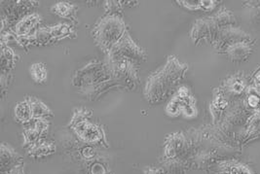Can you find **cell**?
<instances>
[{"instance_id":"1","label":"cell","mask_w":260,"mask_h":174,"mask_svg":"<svg viewBox=\"0 0 260 174\" xmlns=\"http://www.w3.org/2000/svg\"><path fill=\"white\" fill-rule=\"evenodd\" d=\"M186 68L187 66L176 57H168L167 63L147 78L144 89L146 101L151 104L165 101L178 82L184 78Z\"/></svg>"},{"instance_id":"2","label":"cell","mask_w":260,"mask_h":174,"mask_svg":"<svg viewBox=\"0 0 260 174\" xmlns=\"http://www.w3.org/2000/svg\"><path fill=\"white\" fill-rule=\"evenodd\" d=\"M127 31L126 24L120 16L106 15L99 19L92 30L94 40L98 47L108 55L113 46L117 43Z\"/></svg>"},{"instance_id":"3","label":"cell","mask_w":260,"mask_h":174,"mask_svg":"<svg viewBox=\"0 0 260 174\" xmlns=\"http://www.w3.org/2000/svg\"><path fill=\"white\" fill-rule=\"evenodd\" d=\"M109 72L111 74L112 80L118 84L134 90L139 84L138 67L135 61L129 59H117V60H107Z\"/></svg>"},{"instance_id":"4","label":"cell","mask_w":260,"mask_h":174,"mask_svg":"<svg viewBox=\"0 0 260 174\" xmlns=\"http://www.w3.org/2000/svg\"><path fill=\"white\" fill-rule=\"evenodd\" d=\"M107 59H129L132 61H146L147 54L143 48L136 43L128 30L125 32L122 38L113 46L107 55Z\"/></svg>"},{"instance_id":"5","label":"cell","mask_w":260,"mask_h":174,"mask_svg":"<svg viewBox=\"0 0 260 174\" xmlns=\"http://www.w3.org/2000/svg\"><path fill=\"white\" fill-rule=\"evenodd\" d=\"M86 110H78L71 121V127L80 139L87 143H99L103 140V132L95 125L91 124L87 116H90Z\"/></svg>"},{"instance_id":"6","label":"cell","mask_w":260,"mask_h":174,"mask_svg":"<svg viewBox=\"0 0 260 174\" xmlns=\"http://www.w3.org/2000/svg\"><path fill=\"white\" fill-rule=\"evenodd\" d=\"M7 5H2L1 13V32L4 31L5 26L13 23H19L22 19L31 14V9L38 6L36 1H10Z\"/></svg>"},{"instance_id":"7","label":"cell","mask_w":260,"mask_h":174,"mask_svg":"<svg viewBox=\"0 0 260 174\" xmlns=\"http://www.w3.org/2000/svg\"><path fill=\"white\" fill-rule=\"evenodd\" d=\"M23 163L22 156L16 151L12 146L7 143H2L0 149V169L1 173H5L15 167L16 165Z\"/></svg>"},{"instance_id":"8","label":"cell","mask_w":260,"mask_h":174,"mask_svg":"<svg viewBox=\"0 0 260 174\" xmlns=\"http://www.w3.org/2000/svg\"><path fill=\"white\" fill-rule=\"evenodd\" d=\"M185 140L182 133L169 134L164 146V158L175 159L179 158L184 153Z\"/></svg>"},{"instance_id":"9","label":"cell","mask_w":260,"mask_h":174,"mask_svg":"<svg viewBox=\"0 0 260 174\" xmlns=\"http://www.w3.org/2000/svg\"><path fill=\"white\" fill-rule=\"evenodd\" d=\"M42 22L41 16L37 13H31L22 19L19 23H17L12 32L17 36H30L32 35L31 32L36 29V27Z\"/></svg>"},{"instance_id":"10","label":"cell","mask_w":260,"mask_h":174,"mask_svg":"<svg viewBox=\"0 0 260 174\" xmlns=\"http://www.w3.org/2000/svg\"><path fill=\"white\" fill-rule=\"evenodd\" d=\"M56 144L45 138H40L37 142L27 149L28 155L32 159H41L56 153Z\"/></svg>"},{"instance_id":"11","label":"cell","mask_w":260,"mask_h":174,"mask_svg":"<svg viewBox=\"0 0 260 174\" xmlns=\"http://www.w3.org/2000/svg\"><path fill=\"white\" fill-rule=\"evenodd\" d=\"M77 10L78 8L76 5L65 1L58 2L51 8V11L54 14L58 15L61 18L72 22H76Z\"/></svg>"},{"instance_id":"12","label":"cell","mask_w":260,"mask_h":174,"mask_svg":"<svg viewBox=\"0 0 260 174\" xmlns=\"http://www.w3.org/2000/svg\"><path fill=\"white\" fill-rule=\"evenodd\" d=\"M18 56L8 45H1V72L9 73L15 66Z\"/></svg>"},{"instance_id":"13","label":"cell","mask_w":260,"mask_h":174,"mask_svg":"<svg viewBox=\"0 0 260 174\" xmlns=\"http://www.w3.org/2000/svg\"><path fill=\"white\" fill-rule=\"evenodd\" d=\"M14 113H15L16 120L19 123H22V124L30 123L33 119V115H32V110H31V103L29 99H27L24 102H19L16 105Z\"/></svg>"},{"instance_id":"14","label":"cell","mask_w":260,"mask_h":174,"mask_svg":"<svg viewBox=\"0 0 260 174\" xmlns=\"http://www.w3.org/2000/svg\"><path fill=\"white\" fill-rule=\"evenodd\" d=\"M31 103L33 119H46L48 117H53V112L44 102L36 98H29Z\"/></svg>"},{"instance_id":"15","label":"cell","mask_w":260,"mask_h":174,"mask_svg":"<svg viewBox=\"0 0 260 174\" xmlns=\"http://www.w3.org/2000/svg\"><path fill=\"white\" fill-rule=\"evenodd\" d=\"M51 32L53 35V38L56 41H59L64 38H70L75 37L76 31L73 27L67 25V24H59L54 27H50Z\"/></svg>"},{"instance_id":"16","label":"cell","mask_w":260,"mask_h":174,"mask_svg":"<svg viewBox=\"0 0 260 174\" xmlns=\"http://www.w3.org/2000/svg\"><path fill=\"white\" fill-rule=\"evenodd\" d=\"M31 37H32V45H46V44L55 42L50 28H41L37 29L31 35Z\"/></svg>"},{"instance_id":"17","label":"cell","mask_w":260,"mask_h":174,"mask_svg":"<svg viewBox=\"0 0 260 174\" xmlns=\"http://www.w3.org/2000/svg\"><path fill=\"white\" fill-rule=\"evenodd\" d=\"M162 169L166 174H184V161L179 159H165L162 162Z\"/></svg>"},{"instance_id":"18","label":"cell","mask_w":260,"mask_h":174,"mask_svg":"<svg viewBox=\"0 0 260 174\" xmlns=\"http://www.w3.org/2000/svg\"><path fill=\"white\" fill-rule=\"evenodd\" d=\"M30 73H31V78L36 83L41 84V83H44L46 81L48 71H47L46 67L43 63H40V62L33 63L32 65H31Z\"/></svg>"},{"instance_id":"19","label":"cell","mask_w":260,"mask_h":174,"mask_svg":"<svg viewBox=\"0 0 260 174\" xmlns=\"http://www.w3.org/2000/svg\"><path fill=\"white\" fill-rule=\"evenodd\" d=\"M23 136H24V147L27 149L30 148L31 145H33L35 142H37L40 138H43L40 132L33 126L27 128L23 132Z\"/></svg>"},{"instance_id":"20","label":"cell","mask_w":260,"mask_h":174,"mask_svg":"<svg viewBox=\"0 0 260 174\" xmlns=\"http://www.w3.org/2000/svg\"><path fill=\"white\" fill-rule=\"evenodd\" d=\"M184 106V100L179 98L178 96H176L175 98H172V100L170 102H168L167 108H166V112L169 116H179L183 112Z\"/></svg>"},{"instance_id":"21","label":"cell","mask_w":260,"mask_h":174,"mask_svg":"<svg viewBox=\"0 0 260 174\" xmlns=\"http://www.w3.org/2000/svg\"><path fill=\"white\" fill-rule=\"evenodd\" d=\"M105 3V9L107 15L121 17L125 1H106Z\"/></svg>"},{"instance_id":"22","label":"cell","mask_w":260,"mask_h":174,"mask_svg":"<svg viewBox=\"0 0 260 174\" xmlns=\"http://www.w3.org/2000/svg\"><path fill=\"white\" fill-rule=\"evenodd\" d=\"M33 127L40 132L42 137L48 132L50 123L47 121V119H35V122L33 123Z\"/></svg>"},{"instance_id":"23","label":"cell","mask_w":260,"mask_h":174,"mask_svg":"<svg viewBox=\"0 0 260 174\" xmlns=\"http://www.w3.org/2000/svg\"><path fill=\"white\" fill-rule=\"evenodd\" d=\"M179 3H181L186 9L191 11L201 9V1H179Z\"/></svg>"},{"instance_id":"24","label":"cell","mask_w":260,"mask_h":174,"mask_svg":"<svg viewBox=\"0 0 260 174\" xmlns=\"http://www.w3.org/2000/svg\"><path fill=\"white\" fill-rule=\"evenodd\" d=\"M226 106H227V102H226L223 98H221V97L216 98V99L214 100V103H213V107H214L215 110H217V111L223 110Z\"/></svg>"},{"instance_id":"25","label":"cell","mask_w":260,"mask_h":174,"mask_svg":"<svg viewBox=\"0 0 260 174\" xmlns=\"http://www.w3.org/2000/svg\"><path fill=\"white\" fill-rule=\"evenodd\" d=\"M1 174H26L25 173V163L24 162L20 163V164L16 165L15 167H13L12 169H10L9 171Z\"/></svg>"},{"instance_id":"26","label":"cell","mask_w":260,"mask_h":174,"mask_svg":"<svg viewBox=\"0 0 260 174\" xmlns=\"http://www.w3.org/2000/svg\"><path fill=\"white\" fill-rule=\"evenodd\" d=\"M185 116L193 117L196 115V110L194 108L193 105H189V104H184V110H183Z\"/></svg>"},{"instance_id":"27","label":"cell","mask_w":260,"mask_h":174,"mask_svg":"<svg viewBox=\"0 0 260 174\" xmlns=\"http://www.w3.org/2000/svg\"><path fill=\"white\" fill-rule=\"evenodd\" d=\"M92 174H106V169L102 164L95 163L92 166Z\"/></svg>"},{"instance_id":"28","label":"cell","mask_w":260,"mask_h":174,"mask_svg":"<svg viewBox=\"0 0 260 174\" xmlns=\"http://www.w3.org/2000/svg\"><path fill=\"white\" fill-rule=\"evenodd\" d=\"M177 96H178L179 98L183 99V100L186 99V98H188V97H190L188 89L185 87L180 88V89L178 90V94H177Z\"/></svg>"},{"instance_id":"29","label":"cell","mask_w":260,"mask_h":174,"mask_svg":"<svg viewBox=\"0 0 260 174\" xmlns=\"http://www.w3.org/2000/svg\"><path fill=\"white\" fill-rule=\"evenodd\" d=\"M82 153H83L84 158H86V159H91L92 157H94V155H95L94 150H93L91 147H86V148H84Z\"/></svg>"},{"instance_id":"30","label":"cell","mask_w":260,"mask_h":174,"mask_svg":"<svg viewBox=\"0 0 260 174\" xmlns=\"http://www.w3.org/2000/svg\"><path fill=\"white\" fill-rule=\"evenodd\" d=\"M259 102V98L255 97V96H250V97L248 98V104H249L251 107H256V106H258Z\"/></svg>"},{"instance_id":"31","label":"cell","mask_w":260,"mask_h":174,"mask_svg":"<svg viewBox=\"0 0 260 174\" xmlns=\"http://www.w3.org/2000/svg\"><path fill=\"white\" fill-rule=\"evenodd\" d=\"M144 174H166L163 169L154 168V167H147L144 170Z\"/></svg>"},{"instance_id":"32","label":"cell","mask_w":260,"mask_h":174,"mask_svg":"<svg viewBox=\"0 0 260 174\" xmlns=\"http://www.w3.org/2000/svg\"><path fill=\"white\" fill-rule=\"evenodd\" d=\"M214 1H201V8L204 10H211L214 7Z\"/></svg>"},{"instance_id":"33","label":"cell","mask_w":260,"mask_h":174,"mask_svg":"<svg viewBox=\"0 0 260 174\" xmlns=\"http://www.w3.org/2000/svg\"><path fill=\"white\" fill-rule=\"evenodd\" d=\"M232 89H233V91L236 92V93H241L244 88H243V85H242L241 83H235V84L232 86Z\"/></svg>"},{"instance_id":"34","label":"cell","mask_w":260,"mask_h":174,"mask_svg":"<svg viewBox=\"0 0 260 174\" xmlns=\"http://www.w3.org/2000/svg\"><path fill=\"white\" fill-rule=\"evenodd\" d=\"M221 174H231L230 172H227V171H225V172H222Z\"/></svg>"},{"instance_id":"35","label":"cell","mask_w":260,"mask_h":174,"mask_svg":"<svg viewBox=\"0 0 260 174\" xmlns=\"http://www.w3.org/2000/svg\"><path fill=\"white\" fill-rule=\"evenodd\" d=\"M258 81H259V82H260V75H259V76H258Z\"/></svg>"}]
</instances>
